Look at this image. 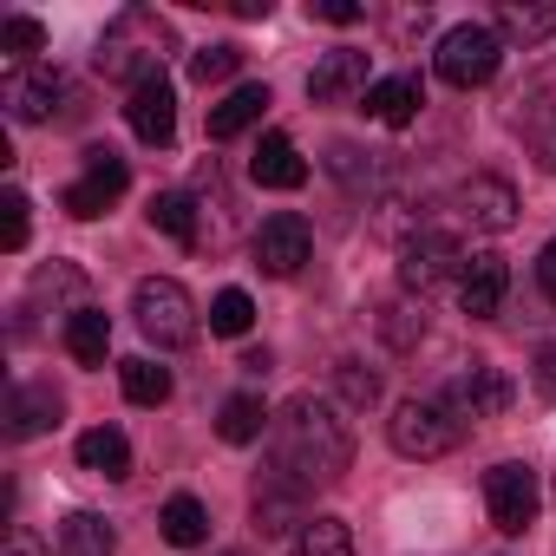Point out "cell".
<instances>
[{
    "label": "cell",
    "instance_id": "6da1fadb",
    "mask_svg": "<svg viewBox=\"0 0 556 556\" xmlns=\"http://www.w3.org/2000/svg\"><path fill=\"white\" fill-rule=\"evenodd\" d=\"M348 465H354V432H348V419L328 400L295 393L282 413H275V471H282V478L334 484Z\"/></svg>",
    "mask_w": 556,
    "mask_h": 556
},
{
    "label": "cell",
    "instance_id": "7a4b0ae2",
    "mask_svg": "<svg viewBox=\"0 0 556 556\" xmlns=\"http://www.w3.org/2000/svg\"><path fill=\"white\" fill-rule=\"evenodd\" d=\"M387 439H393L400 458H445L465 439V419L445 400H400L393 419H387Z\"/></svg>",
    "mask_w": 556,
    "mask_h": 556
},
{
    "label": "cell",
    "instance_id": "3957f363",
    "mask_svg": "<svg viewBox=\"0 0 556 556\" xmlns=\"http://www.w3.org/2000/svg\"><path fill=\"white\" fill-rule=\"evenodd\" d=\"M131 315L144 328V341H157V348H190L197 341V302L170 275H144L138 295H131Z\"/></svg>",
    "mask_w": 556,
    "mask_h": 556
},
{
    "label": "cell",
    "instance_id": "277c9868",
    "mask_svg": "<svg viewBox=\"0 0 556 556\" xmlns=\"http://www.w3.org/2000/svg\"><path fill=\"white\" fill-rule=\"evenodd\" d=\"M432 66H439V79H445V86H458V92L491 86V79H497V66H504V40H497V27L465 21V27H452V34L439 40Z\"/></svg>",
    "mask_w": 556,
    "mask_h": 556
},
{
    "label": "cell",
    "instance_id": "5b68a950",
    "mask_svg": "<svg viewBox=\"0 0 556 556\" xmlns=\"http://www.w3.org/2000/svg\"><path fill=\"white\" fill-rule=\"evenodd\" d=\"M452 275H465V255H458V242L445 229H419V236L400 242V289L406 295L426 302L439 282H452Z\"/></svg>",
    "mask_w": 556,
    "mask_h": 556
},
{
    "label": "cell",
    "instance_id": "8992f818",
    "mask_svg": "<svg viewBox=\"0 0 556 556\" xmlns=\"http://www.w3.org/2000/svg\"><path fill=\"white\" fill-rule=\"evenodd\" d=\"M249 255H255V268H262V275H275V282H289V275H302V262L315 255V229H308V216H295V210L268 216V223L255 229Z\"/></svg>",
    "mask_w": 556,
    "mask_h": 556
},
{
    "label": "cell",
    "instance_id": "52a82bcc",
    "mask_svg": "<svg viewBox=\"0 0 556 556\" xmlns=\"http://www.w3.org/2000/svg\"><path fill=\"white\" fill-rule=\"evenodd\" d=\"M484 504H491V523L504 530V536H523L530 523H536V471L530 465H491L484 471Z\"/></svg>",
    "mask_w": 556,
    "mask_h": 556
},
{
    "label": "cell",
    "instance_id": "ba28073f",
    "mask_svg": "<svg viewBox=\"0 0 556 556\" xmlns=\"http://www.w3.org/2000/svg\"><path fill=\"white\" fill-rule=\"evenodd\" d=\"M125 190H131V170H125V157H112V151H86V177L66 190V216L92 223V216H105V210H112Z\"/></svg>",
    "mask_w": 556,
    "mask_h": 556
},
{
    "label": "cell",
    "instance_id": "9c48e42d",
    "mask_svg": "<svg viewBox=\"0 0 556 556\" xmlns=\"http://www.w3.org/2000/svg\"><path fill=\"white\" fill-rule=\"evenodd\" d=\"M125 118H131V131H138L144 144H170V138H177V92H170V79H164V73L138 79L131 99H125Z\"/></svg>",
    "mask_w": 556,
    "mask_h": 556
},
{
    "label": "cell",
    "instance_id": "30bf717a",
    "mask_svg": "<svg viewBox=\"0 0 556 556\" xmlns=\"http://www.w3.org/2000/svg\"><path fill=\"white\" fill-rule=\"evenodd\" d=\"M452 203H458V216H465L471 229H484V236H504V229L517 223V190H510L504 177H465Z\"/></svg>",
    "mask_w": 556,
    "mask_h": 556
},
{
    "label": "cell",
    "instance_id": "8fae6325",
    "mask_svg": "<svg viewBox=\"0 0 556 556\" xmlns=\"http://www.w3.org/2000/svg\"><path fill=\"white\" fill-rule=\"evenodd\" d=\"M445 406H452L458 419H497V413L510 406V380H504L497 367L471 361L465 374H452V387H445Z\"/></svg>",
    "mask_w": 556,
    "mask_h": 556
},
{
    "label": "cell",
    "instance_id": "7c38bea8",
    "mask_svg": "<svg viewBox=\"0 0 556 556\" xmlns=\"http://www.w3.org/2000/svg\"><path fill=\"white\" fill-rule=\"evenodd\" d=\"M0 99H8V112H14L21 125H47V118L60 112V99H66V79H60L53 66L8 73V79H0Z\"/></svg>",
    "mask_w": 556,
    "mask_h": 556
},
{
    "label": "cell",
    "instance_id": "4fadbf2b",
    "mask_svg": "<svg viewBox=\"0 0 556 556\" xmlns=\"http://www.w3.org/2000/svg\"><path fill=\"white\" fill-rule=\"evenodd\" d=\"M374 86H367V53H354V47H334V53H321V66L308 73V99L315 105H348V99H367Z\"/></svg>",
    "mask_w": 556,
    "mask_h": 556
},
{
    "label": "cell",
    "instance_id": "5bb4252c",
    "mask_svg": "<svg viewBox=\"0 0 556 556\" xmlns=\"http://www.w3.org/2000/svg\"><path fill=\"white\" fill-rule=\"evenodd\" d=\"M308 510V484H295V478H282V471H262V484H255V530L262 536H282L289 523H308L302 517Z\"/></svg>",
    "mask_w": 556,
    "mask_h": 556
},
{
    "label": "cell",
    "instance_id": "9a60e30c",
    "mask_svg": "<svg viewBox=\"0 0 556 556\" xmlns=\"http://www.w3.org/2000/svg\"><path fill=\"white\" fill-rule=\"evenodd\" d=\"M60 413H66L60 387H47V380H21L14 400H8V439H40V432L60 426Z\"/></svg>",
    "mask_w": 556,
    "mask_h": 556
},
{
    "label": "cell",
    "instance_id": "2e32d148",
    "mask_svg": "<svg viewBox=\"0 0 556 556\" xmlns=\"http://www.w3.org/2000/svg\"><path fill=\"white\" fill-rule=\"evenodd\" d=\"M517 105H523V112H517V125H523V138H530L536 164H543V170H556V73H543Z\"/></svg>",
    "mask_w": 556,
    "mask_h": 556
},
{
    "label": "cell",
    "instance_id": "e0dca14e",
    "mask_svg": "<svg viewBox=\"0 0 556 556\" xmlns=\"http://www.w3.org/2000/svg\"><path fill=\"white\" fill-rule=\"evenodd\" d=\"M249 177H255L262 190H302V184H308V164H302V151H295L289 131H268V138L255 144V157H249Z\"/></svg>",
    "mask_w": 556,
    "mask_h": 556
},
{
    "label": "cell",
    "instance_id": "ac0fdd59",
    "mask_svg": "<svg viewBox=\"0 0 556 556\" xmlns=\"http://www.w3.org/2000/svg\"><path fill=\"white\" fill-rule=\"evenodd\" d=\"M504 289H510L504 255H471L465 275H458V302H465V315H478V321L504 308Z\"/></svg>",
    "mask_w": 556,
    "mask_h": 556
},
{
    "label": "cell",
    "instance_id": "d6986e66",
    "mask_svg": "<svg viewBox=\"0 0 556 556\" xmlns=\"http://www.w3.org/2000/svg\"><path fill=\"white\" fill-rule=\"evenodd\" d=\"M262 112H268V86H255V79H249V86H236L229 99H216V105H210V138H216V144H229V138H242L249 125H262Z\"/></svg>",
    "mask_w": 556,
    "mask_h": 556
},
{
    "label": "cell",
    "instance_id": "ffe728a7",
    "mask_svg": "<svg viewBox=\"0 0 556 556\" xmlns=\"http://www.w3.org/2000/svg\"><path fill=\"white\" fill-rule=\"evenodd\" d=\"M556 34V0H497V40H549Z\"/></svg>",
    "mask_w": 556,
    "mask_h": 556
},
{
    "label": "cell",
    "instance_id": "44dd1931",
    "mask_svg": "<svg viewBox=\"0 0 556 556\" xmlns=\"http://www.w3.org/2000/svg\"><path fill=\"white\" fill-rule=\"evenodd\" d=\"M79 465L99 471V478H131V445H125V432H118V426L79 432Z\"/></svg>",
    "mask_w": 556,
    "mask_h": 556
},
{
    "label": "cell",
    "instance_id": "7402d4cb",
    "mask_svg": "<svg viewBox=\"0 0 556 556\" xmlns=\"http://www.w3.org/2000/svg\"><path fill=\"white\" fill-rule=\"evenodd\" d=\"M419 105H426V92H419V79H380L374 92H367V118H380V125H413L419 118Z\"/></svg>",
    "mask_w": 556,
    "mask_h": 556
},
{
    "label": "cell",
    "instance_id": "603a6c76",
    "mask_svg": "<svg viewBox=\"0 0 556 556\" xmlns=\"http://www.w3.org/2000/svg\"><path fill=\"white\" fill-rule=\"evenodd\" d=\"M105 348H112V321L99 308H73L66 315V354L79 367H105Z\"/></svg>",
    "mask_w": 556,
    "mask_h": 556
},
{
    "label": "cell",
    "instance_id": "cb8c5ba5",
    "mask_svg": "<svg viewBox=\"0 0 556 556\" xmlns=\"http://www.w3.org/2000/svg\"><path fill=\"white\" fill-rule=\"evenodd\" d=\"M112 549H118V530L99 510H73L60 523V556H112Z\"/></svg>",
    "mask_w": 556,
    "mask_h": 556
},
{
    "label": "cell",
    "instance_id": "d4e9b609",
    "mask_svg": "<svg viewBox=\"0 0 556 556\" xmlns=\"http://www.w3.org/2000/svg\"><path fill=\"white\" fill-rule=\"evenodd\" d=\"M262 426H268V413H262V400H255V393H229V400H223V413H216L223 445H255V439H262Z\"/></svg>",
    "mask_w": 556,
    "mask_h": 556
},
{
    "label": "cell",
    "instance_id": "484cf974",
    "mask_svg": "<svg viewBox=\"0 0 556 556\" xmlns=\"http://www.w3.org/2000/svg\"><path fill=\"white\" fill-rule=\"evenodd\" d=\"M157 530H164V543L197 549V543H210V510H203L197 497H170V504H164V517H157Z\"/></svg>",
    "mask_w": 556,
    "mask_h": 556
},
{
    "label": "cell",
    "instance_id": "4316f807",
    "mask_svg": "<svg viewBox=\"0 0 556 556\" xmlns=\"http://www.w3.org/2000/svg\"><path fill=\"white\" fill-rule=\"evenodd\" d=\"M118 387H125L131 406H164V400H170V367H157V361H125V367H118Z\"/></svg>",
    "mask_w": 556,
    "mask_h": 556
},
{
    "label": "cell",
    "instance_id": "83f0119b",
    "mask_svg": "<svg viewBox=\"0 0 556 556\" xmlns=\"http://www.w3.org/2000/svg\"><path fill=\"white\" fill-rule=\"evenodd\" d=\"M289 556H354V536L341 517H308L302 536L289 543Z\"/></svg>",
    "mask_w": 556,
    "mask_h": 556
},
{
    "label": "cell",
    "instance_id": "f1b7e54d",
    "mask_svg": "<svg viewBox=\"0 0 556 556\" xmlns=\"http://www.w3.org/2000/svg\"><path fill=\"white\" fill-rule=\"evenodd\" d=\"M47 47V27L34 14H8L0 21V53H8V73H27V60Z\"/></svg>",
    "mask_w": 556,
    "mask_h": 556
},
{
    "label": "cell",
    "instance_id": "f546056e",
    "mask_svg": "<svg viewBox=\"0 0 556 556\" xmlns=\"http://www.w3.org/2000/svg\"><path fill=\"white\" fill-rule=\"evenodd\" d=\"M151 223L170 236V242H197V203L184 197V190H164V197H151Z\"/></svg>",
    "mask_w": 556,
    "mask_h": 556
},
{
    "label": "cell",
    "instance_id": "4dcf8cb0",
    "mask_svg": "<svg viewBox=\"0 0 556 556\" xmlns=\"http://www.w3.org/2000/svg\"><path fill=\"white\" fill-rule=\"evenodd\" d=\"M34 203L21 197V190H8L0 197V242H8V255H21L27 249V236H34V216H27Z\"/></svg>",
    "mask_w": 556,
    "mask_h": 556
},
{
    "label": "cell",
    "instance_id": "1f68e13d",
    "mask_svg": "<svg viewBox=\"0 0 556 556\" xmlns=\"http://www.w3.org/2000/svg\"><path fill=\"white\" fill-rule=\"evenodd\" d=\"M249 321H255V302H249L242 289H223V295L210 302V328H216V334H249Z\"/></svg>",
    "mask_w": 556,
    "mask_h": 556
},
{
    "label": "cell",
    "instance_id": "d6a6232c",
    "mask_svg": "<svg viewBox=\"0 0 556 556\" xmlns=\"http://www.w3.org/2000/svg\"><path fill=\"white\" fill-rule=\"evenodd\" d=\"M334 387H341L348 406H374V400H380V374H374L367 361H341V367H334Z\"/></svg>",
    "mask_w": 556,
    "mask_h": 556
},
{
    "label": "cell",
    "instance_id": "836d02e7",
    "mask_svg": "<svg viewBox=\"0 0 556 556\" xmlns=\"http://www.w3.org/2000/svg\"><path fill=\"white\" fill-rule=\"evenodd\" d=\"M242 66V47H197L190 53V79L197 86H216V79H229Z\"/></svg>",
    "mask_w": 556,
    "mask_h": 556
},
{
    "label": "cell",
    "instance_id": "e575fe53",
    "mask_svg": "<svg viewBox=\"0 0 556 556\" xmlns=\"http://www.w3.org/2000/svg\"><path fill=\"white\" fill-rule=\"evenodd\" d=\"M380 334H387L393 348H413V341L426 334V315H413V308H380Z\"/></svg>",
    "mask_w": 556,
    "mask_h": 556
},
{
    "label": "cell",
    "instance_id": "d590c367",
    "mask_svg": "<svg viewBox=\"0 0 556 556\" xmlns=\"http://www.w3.org/2000/svg\"><path fill=\"white\" fill-rule=\"evenodd\" d=\"M308 14H315V21H328V27H354L367 8H354V0H308Z\"/></svg>",
    "mask_w": 556,
    "mask_h": 556
},
{
    "label": "cell",
    "instance_id": "8d00e7d4",
    "mask_svg": "<svg viewBox=\"0 0 556 556\" xmlns=\"http://www.w3.org/2000/svg\"><path fill=\"white\" fill-rule=\"evenodd\" d=\"M8 556H53V549H47L27 523H14V530H8Z\"/></svg>",
    "mask_w": 556,
    "mask_h": 556
},
{
    "label": "cell",
    "instance_id": "74e56055",
    "mask_svg": "<svg viewBox=\"0 0 556 556\" xmlns=\"http://www.w3.org/2000/svg\"><path fill=\"white\" fill-rule=\"evenodd\" d=\"M536 282H543V295L556 302V242H543V255H536Z\"/></svg>",
    "mask_w": 556,
    "mask_h": 556
},
{
    "label": "cell",
    "instance_id": "f35d334b",
    "mask_svg": "<svg viewBox=\"0 0 556 556\" xmlns=\"http://www.w3.org/2000/svg\"><path fill=\"white\" fill-rule=\"evenodd\" d=\"M536 380H543V393H556V354H543V361H536Z\"/></svg>",
    "mask_w": 556,
    "mask_h": 556
},
{
    "label": "cell",
    "instance_id": "ab89813d",
    "mask_svg": "<svg viewBox=\"0 0 556 556\" xmlns=\"http://www.w3.org/2000/svg\"><path fill=\"white\" fill-rule=\"evenodd\" d=\"M216 556H242V549H216Z\"/></svg>",
    "mask_w": 556,
    "mask_h": 556
}]
</instances>
